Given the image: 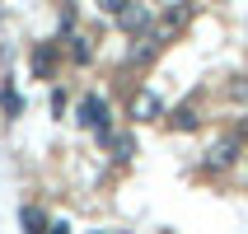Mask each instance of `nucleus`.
I'll return each instance as SVG.
<instances>
[{
  "mask_svg": "<svg viewBox=\"0 0 248 234\" xmlns=\"http://www.w3.org/2000/svg\"><path fill=\"white\" fill-rule=\"evenodd\" d=\"M126 117H131V122H159V117H164L159 94H155V89H136L131 103H126Z\"/></svg>",
  "mask_w": 248,
  "mask_h": 234,
  "instance_id": "4",
  "label": "nucleus"
},
{
  "mask_svg": "<svg viewBox=\"0 0 248 234\" xmlns=\"http://www.w3.org/2000/svg\"><path fill=\"white\" fill-rule=\"evenodd\" d=\"M239 145H244L239 136H220V140H211V150H206V169H230V164L239 159Z\"/></svg>",
  "mask_w": 248,
  "mask_h": 234,
  "instance_id": "5",
  "label": "nucleus"
},
{
  "mask_svg": "<svg viewBox=\"0 0 248 234\" xmlns=\"http://www.w3.org/2000/svg\"><path fill=\"white\" fill-rule=\"evenodd\" d=\"M164 122H169V131H197V122H202V117H197V108H173Z\"/></svg>",
  "mask_w": 248,
  "mask_h": 234,
  "instance_id": "7",
  "label": "nucleus"
},
{
  "mask_svg": "<svg viewBox=\"0 0 248 234\" xmlns=\"http://www.w3.org/2000/svg\"><path fill=\"white\" fill-rule=\"evenodd\" d=\"M70 56H75V66H89V56H94V52H89V42H84V38H70Z\"/></svg>",
  "mask_w": 248,
  "mask_h": 234,
  "instance_id": "11",
  "label": "nucleus"
},
{
  "mask_svg": "<svg viewBox=\"0 0 248 234\" xmlns=\"http://www.w3.org/2000/svg\"><path fill=\"white\" fill-rule=\"evenodd\" d=\"M239 140H244V145H248V117H244V122H239Z\"/></svg>",
  "mask_w": 248,
  "mask_h": 234,
  "instance_id": "15",
  "label": "nucleus"
},
{
  "mask_svg": "<svg viewBox=\"0 0 248 234\" xmlns=\"http://www.w3.org/2000/svg\"><path fill=\"white\" fill-rule=\"evenodd\" d=\"M230 94H234V98H248V80H234V84H230Z\"/></svg>",
  "mask_w": 248,
  "mask_h": 234,
  "instance_id": "13",
  "label": "nucleus"
},
{
  "mask_svg": "<svg viewBox=\"0 0 248 234\" xmlns=\"http://www.w3.org/2000/svg\"><path fill=\"white\" fill-rule=\"evenodd\" d=\"M108 145H112V159H117V164H126V159L136 155V140L126 136V131H112V136H108Z\"/></svg>",
  "mask_w": 248,
  "mask_h": 234,
  "instance_id": "8",
  "label": "nucleus"
},
{
  "mask_svg": "<svg viewBox=\"0 0 248 234\" xmlns=\"http://www.w3.org/2000/svg\"><path fill=\"white\" fill-rule=\"evenodd\" d=\"M94 5H98V10H103V14H112V19H117V14L126 10V0H94Z\"/></svg>",
  "mask_w": 248,
  "mask_h": 234,
  "instance_id": "12",
  "label": "nucleus"
},
{
  "mask_svg": "<svg viewBox=\"0 0 248 234\" xmlns=\"http://www.w3.org/2000/svg\"><path fill=\"white\" fill-rule=\"evenodd\" d=\"M19 216H24V234H47V220H42L38 206H24Z\"/></svg>",
  "mask_w": 248,
  "mask_h": 234,
  "instance_id": "9",
  "label": "nucleus"
},
{
  "mask_svg": "<svg viewBox=\"0 0 248 234\" xmlns=\"http://www.w3.org/2000/svg\"><path fill=\"white\" fill-rule=\"evenodd\" d=\"M187 24H192V5L183 0V5H169V10L159 14V19H155V28H150V33H145V38L164 47V42H173V38H178V33H183V28H187Z\"/></svg>",
  "mask_w": 248,
  "mask_h": 234,
  "instance_id": "1",
  "label": "nucleus"
},
{
  "mask_svg": "<svg viewBox=\"0 0 248 234\" xmlns=\"http://www.w3.org/2000/svg\"><path fill=\"white\" fill-rule=\"evenodd\" d=\"M28 66H33L38 80H52V70H56V47H52V42H38V47L28 52Z\"/></svg>",
  "mask_w": 248,
  "mask_h": 234,
  "instance_id": "6",
  "label": "nucleus"
},
{
  "mask_svg": "<svg viewBox=\"0 0 248 234\" xmlns=\"http://www.w3.org/2000/svg\"><path fill=\"white\" fill-rule=\"evenodd\" d=\"M47 234H70V225L66 220H52V225H47Z\"/></svg>",
  "mask_w": 248,
  "mask_h": 234,
  "instance_id": "14",
  "label": "nucleus"
},
{
  "mask_svg": "<svg viewBox=\"0 0 248 234\" xmlns=\"http://www.w3.org/2000/svg\"><path fill=\"white\" fill-rule=\"evenodd\" d=\"M155 19H159V14H155L150 0H126V10L117 14V28H122L126 38H145L155 28Z\"/></svg>",
  "mask_w": 248,
  "mask_h": 234,
  "instance_id": "2",
  "label": "nucleus"
},
{
  "mask_svg": "<svg viewBox=\"0 0 248 234\" xmlns=\"http://www.w3.org/2000/svg\"><path fill=\"white\" fill-rule=\"evenodd\" d=\"M80 122L89 126L103 145H108V136H112V112H108V103H103V94H89L80 103Z\"/></svg>",
  "mask_w": 248,
  "mask_h": 234,
  "instance_id": "3",
  "label": "nucleus"
},
{
  "mask_svg": "<svg viewBox=\"0 0 248 234\" xmlns=\"http://www.w3.org/2000/svg\"><path fill=\"white\" fill-rule=\"evenodd\" d=\"M0 103H5V117H19L24 112V98L14 94V84H0Z\"/></svg>",
  "mask_w": 248,
  "mask_h": 234,
  "instance_id": "10",
  "label": "nucleus"
}]
</instances>
